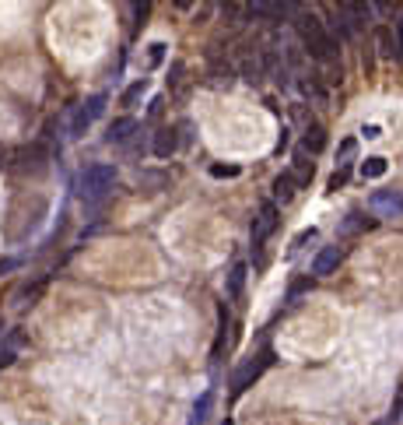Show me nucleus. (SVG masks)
<instances>
[{
    "label": "nucleus",
    "mask_w": 403,
    "mask_h": 425,
    "mask_svg": "<svg viewBox=\"0 0 403 425\" xmlns=\"http://www.w3.org/2000/svg\"><path fill=\"white\" fill-rule=\"evenodd\" d=\"M400 60H403V18H400Z\"/></svg>",
    "instance_id": "27"
},
{
    "label": "nucleus",
    "mask_w": 403,
    "mask_h": 425,
    "mask_svg": "<svg viewBox=\"0 0 403 425\" xmlns=\"http://www.w3.org/2000/svg\"><path fill=\"white\" fill-rule=\"evenodd\" d=\"M147 88H151V81H147V78H137V81H134V85H130V88L120 95V105H127V110H130V105H137V102L147 95Z\"/></svg>",
    "instance_id": "17"
},
{
    "label": "nucleus",
    "mask_w": 403,
    "mask_h": 425,
    "mask_svg": "<svg viewBox=\"0 0 403 425\" xmlns=\"http://www.w3.org/2000/svg\"><path fill=\"white\" fill-rule=\"evenodd\" d=\"M295 32H298L302 46L309 49V57H312L316 64H323V67H333V60H337V39L326 32V25H323L316 15L302 11V15L295 18Z\"/></svg>",
    "instance_id": "1"
},
{
    "label": "nucleus",
    "mask_w": 403,
    "mask_h": 425,
    "mask_svg": "<svg viewBox=\"0 0 403 425\" xmlns=\"http://www.w3.org/2000/svg\"><path fill=\"white\" fill-rule=\"evenodd\" d=\"M246 281H249V268H246V260H235V263H232V271H228V281H224V299H228V302H242V295H246Z\"/></svg>",
    "instance_id": "8"
},
{
    "label": "nucleus",
    "mask_w": 403,
    "mask_h": 425,
    "mask_svg": "<svg viewBox=\"0 0 403 425\" xmlns=\"http://www.w3.org/2000/svg\"><path fill=\"white\" fill-rule=\"evenodd\" d=\"M141 130V123L134 120V116H120V120H112L109 123V130H105V144H116V148H123L134 134Z\"/></svg>",
    "instance_id": "10"
},
{
    "label": "nucleus",
    "mask_w": 403,
    "mask_h": 425,
    "mask_svg": "<svg viewBox=\"0 0 403 425\" xmlns=\"http://www.w3.org/2000/svg\"><path fill=\"white\" fill-rule=\"evenodd\" d=\"M340 260H343V250H340L337 243H333V246H323V250L312 257V278H330V275H337Z\"/></svg>",
    "instance_id": "7"
},
{
    "label": "nucleus",
    "mask_w": 403,
    "mask_h": 425,
    "mask_svg": "<svg viewBox=\"0 0 403 425\" xmlns=\"http://www.w3.org/2000/svg\"><path fill=\"white\" fill-rule=\"evenodd\" d=\"M365 137H368V141H375V137H382V130H379L375 123H368V127H365Z\"/></svg>",
    "instance_id": "25"
},
{
    "label": "nucleus",
    "mask_w": 403,
    "mask_h": 425,
    "mask_svg": "<svg viewBox=\"0 0 403 425\" xmlns=\"http://www.w3.org/2000/svg\"><path fill=\"white\" fill-rule=\"evenodd\" d=\"M343 183H348V169H340V173L330 176V190H337V187H343Z\"/></svg>",
    "instance_id": "24"
},
{
    "label": "nucleus",
    "mask_w": 403,
    "mask_h": 425,
    "mask_svg": "<svg viewBox=\"0 0 403 425\" xmlns=\"http://www.w3.org/2000/svg\"><path fill=\"white\" fill-rule=\"evenodd\" d=\"M312 239H316V229H305V232H298V236L292 239V250H287V253H298V250H302L305 243H312Z\"/></svg>",
    "instance_id": "23"
},
{
    "label": "nucleus",
    "mask_w": 403,
    "mask_h": 425,
    "mask_svg": "<svg viewBox=\"0 0 403 425\" xmlns=\"http://www.w3.org/2000/svg\"><path fill=\"white\" fill-rule=\"evenodd\" d=\"M179 151V134L176 127H158L154 130V141H151V155L154 158H172Z\"/></svg>",
    "instance_id": "9"
},
{
    "label": "nucleus",
    "mask_w": 403,
    "mask_h": 425,
    "mask_svg": "<svg viewBox=\"0 0 403 425\" xmlns=\"http://www.w3.org/2000/svg\"><path fill=\"white\" fill-rule=\"evenodd\" d=\"M239 173H242L239 166H211V176L214 180H235Z\"/></svg>",
    "instance_id": "21"
},
{
    "label": "nucleus",
    "mask_w": 403,
    "mask_h": 425,
    "mask_svg": "<svg viewBox=\"0 0 403 425\" xmlns=\"http://www.w3.org/2000/svg\"><path fill=\"white\" fill-rule=\"evenodd\" d=\"M211 404H214V390H204V394L197 397V404H193V418H190V425H204V422L211 418Z\"/></svg>",
    "instance_id": "18"
},
{
    "label": "nucleus",
    "mask_w": 403,
    "mask_h": 425,
    "mask_svg": "<svg viewBox=\"0 0 403 425\" xmlns=\"http://www.w3.org/2000/svg\"><path fill=\"white\" fill-rule=\"evenodd\" d=\"M274 365V348L270 345H263L256 355H249V358H242L239 362V369H235V373H232V397H239V394H246L263 373H267V369Z\"/></svg>",
    "instance_id": "4"
},
{
    "label": "nucleus",
    "mask_w": 403,
    "mask_h": 425,
    "mask_svg": "<svg viewBox=\"0 0 403 425\" xmlns=\"http://www.w3.org/2000/svg\"><path fill=\"white\" fill-rule=\"evenodd\" d=\"M274 204L280 200V204H287V200H295V193H298V183H295V176L292 173H280V176H274Z\"/></svg>",
    "instance_id": "13"
},
{
    "label": "nucleus",
    "mask_w": 403,
    "mask_h": 425,
    "mask_svg": "<svg viewBox=\"0 0 403 425\" xmlns=\"http://www.w3.org/2000/svg\"><path fill=\"white\" fill-rule=\"evenodd\" d=\"M368 207L379 218H403V193L400 190H375L368 197Z\"/></svg>",
    "instance_id": "6"
},
{
    "label": "nucleus",
    "mask_w": 403,
    "mask_h": 425,
    "mask_svg": "<svg viewBox=\"0 0 403 425\" xmlns=\"http://www.w3.org/2000/svg\"><path fill=\"white\" fill-rule=\"evenodd\" d=\"M11 362H15V355H11V352H8V348H4V352H0V369H8V365H11Z\"/></svg>",
    "instance_id": "26"
},
{
    "label": "nucleus",
    "mask_w": 403,
    "mask_h": 425,
    "mask_svg": "<svg viewBox=\"0 0 403 425\" xmlns=\"http://www.w3.org/2000/svg\"><path fill=\"white\" fill-rule=\"evenodd\" d=\"M183 74H186V64H183V60H176V64L168 67V85H172V88H179V85H183Z\"/></svg>",
    "instance_id": "22"
},
{
    "label": "nucleus",
    "mask_w": 403,
    "mask_h": 425,
    "mask_svg": "<svg viewBox=\"0 0 403 425\" xmlns=\"http://www.w3.org/2000/svg\"><path fill=\"white\" fill-rule=\"evenodd\" d=\"M389 173V162L382 155H372V158H365L361 162V180H382Z\"/></svg>",
    "instance_id": "14"
},
{
    "label": "nucleus",
    "mask_w": 403,
    "mask_h": 425,
    "mask_svg": "<svg viewBox=\"0 0 403 425\" xmlns=\"http://www.w3.org/2000/svg\"><path fill=\"white\" fill-rule=\"evenodd\" d=\"M372 225H375V218H365V215H358V211H351V215L337 225V236H340V239H355V236H361V232L372 229Z\"/></svg>",
    "instance_id": "12"
},
{
    "label": "nucleus",
    "mask_w": 403,
    "mask_h": 425,
    "mask_svg": "<svg viewBox=\"0 0 403 425\" xmlns=\"http://www.w3.org/2000/svg\"><path fill=\"white\" fill-rule=\"evenodd\" d=\"M116 180H120V169L112 166V162L84 166V169L78 173V193H81V200L98 204V200H105V197H109V190L116 187Z\"/></svg>",
    "instance_id": "2"
},
{
    "label": "nucleus",
    "mask_w": 403,
    "mask_h": 425,
    "mask_svg": "<svg viewBox=\"0 0 403 425\" xmlns=\"http://www.w3.org/2000/svg\"><path fill=\"white\" fill-rule=\"evenodd\" d=\"M295 176V183L298 187H309L312 183V176H316V166H312V155L305 151V148H295V155H292V169H287Z\"/></svg>",
    "instance_id": "11"
},
{
    "label": "nucleus",
    "mask_w": 403,
    "mask_h": 425,
    "mask_svg": "<svg viewBox=\"0 0 403 425\" xmlns=\"http://www.w3.org/2000/svg\"><path fill=\"white\" fill-rule=\"evenodd\" d=\"M277 225H280V207H277L274 200H263V204H260V211H256V218H253V229H249V246H253L256 260H260V253H263L267 239L277 232Z\"/></svg>",
    "instance_id": "5"
},
{
    "label": "nucleus",
    "mask_w": 403,
    "mask_h": 425,
    "mask_svg": "<svg viewBox=\"0 0 403 425\" xmlns=\"http://www.w3.org/2000/svg\"><path fill=\"white\" fill-rule=\"evenodd\" d=\"M355 155H358V141H355V137L340 141V148H337V169H348V166L355 162Z\"/></svg>",
    "instance_id": "19"
},
{
    "label": "nucleus",
    "mask_w": 403,
    "mask_h": 425,
    "mask_svg": "<svg viewBox=\"0 0 403 425\" xmlns=\"http://www.w3.org/2000/svg\"><path fill=\"white\" fill-rule=\"evenodd\" d=\"M105 105H109V95H105V92H95V95H88L84 102H78L74 110H71V120H67V137H71V141H81V137L91 130V123L105 113Z\"/></svg>",
    "instance_id": "3"
},
{
    "label": "nucleus",
    "mask_w": 403,
    "mask_h": 425,
    "mask_svg": "<svg viewBox=\"0 0 403 425\" xmlns=\"http://www.w3.org/2000/svg\"><path fill=\"white\" fill-rule=\"evenodd\" d=\"M165 53H168L165 42H151V46H147V67H158V64L165 60Z\"/></svg>",
    "instance_id": "20"
},
{
    "label": "nucleus",
    "mask_w": 403,
    "mask_h": 425,
    "mask_svg": "<svg viewBox=\"0 0 403 425\" xmlns=\"http://www.w3.org/2000/svg\"><path fill=\"white\" fill-rule=\"evenodd\" d=\"M375 46H379V57H393V53H396V57H400V42L393 39V32L382 25V28H375Z\"/></svg>",
    "instance_id": "15"
},
{
    "label": "nucleus",
    "mask_w": 403,
    "mask_h": 425,
    "mask_svg": "<svg viewBox=\"0 0 403 425\" xmlns=\"http://www.w3.org/2000/svg\"><path fill=\"white\" fill-rule=\"evenodd\" d=\"M302 148H305L309 155H319V151L326 148V130H323L319 123H312V127L305 130V137H302Z\"/></svg>",
    "instance_id": "16"
}]
</instances>
